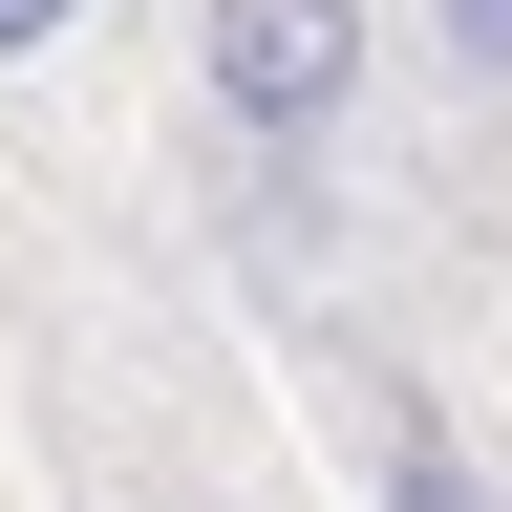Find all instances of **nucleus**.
<instances>
[{
  "label": "nucleus",
  "instance_id": "2",
  "mask_svg": "<svg viewBox=\"0 0 512 512\" xmlns=\"http://www.w3.org/2000/svg\"><path fill=\"white\" fill-rule=\"evenodd\" d=\"M363 512H512V470H491L470 427H427V406H406V427H384V470H363Z\"/></svg>",
  "mask_w": 512,
  "mask_h": 512
},
{
  "label": "nucleus",
  "instance_id": "1",
  "mask_svg": "<svg viewBox=\"0 0 512 512\" xmlns=\"http://www.w3.org/2000/svg\"><path fill=\"white\" fill-rule=\"evenodd\" d=\"M384 22L363 0H192V107L235 128V150H342Z\"/></svg>",
  "mask_w": 512,
  "mask_h": 512
},
{
  "label": "nucleus",
  "instance_id": "4",
  "mask_svg": "<svg viewBox=\"0 0 512 512\" xmlns=\"http://www.w3.org/2000/svg\"><path fill=\"white\" fill-rule=\"evenodd\" d=\"M43 43H86V0H0V64H43Z\"/></svg>",
  "mask_w": 512,
  "mask_h": 512
},
{
  "label": "nucleus",
  "instance_id": "3",
  "mask_svg": "<svg viewBox=\"0 0 512 512\" xmlns=\"http://www.w3.org/2000/svg\"><path fill=\"white\" fill-rule=\"evenodd\" d=\"M427 64H448V86H491V107H512V0H427Z\"/></svg>",
  "mask_w": 512,
  "mask_h": 512
}]
</instances>
